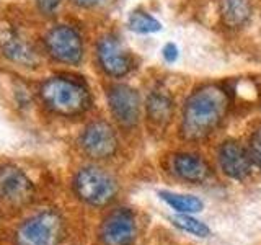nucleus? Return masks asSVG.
Wrapping results in <instances>:
<instances>
[{
  "instance_id": "f257e3e1",
  "label": "nucleus",
  "mask_w": 261,
  "mask_h": 245,
  "mask_svg": "<svg viewBox=\"0 0 261 245\" xmlns=\"http://www.w3.org/2000/svg\"><path fill=\"white\" fill-rule=\"evenodd\" d=\"M69 226L56 206H38L4 229L7 245H64Z\"/></svg>"
},
{
  "instance_id": "f03ea898",
  "label": "nucleus",
  "mask_w": 261,
  "mask_h": 245,
  "mask_svg": "<svg viewBox=\"0 0 261 245\" xmlns=\"http://www.w3.org/2000/svg\"><path fill=\"white\" fill-rule=\"evenodd\" d=\"M228 108V93L220 85H204L188 98L183 108L181 136L201 141L220 126Z\"/></svg>"
},
{
  "instance_id": "7ed1b4c3",
  "label": "nucleus",
  "mask_w": 261,
  "mask_h": 245,
  "mask_svg": "<svg viewBox=\"0 0 261 245\" xmlns=\"http://www.w3.org/2000/svg\"><path fill=\"white\" fill-rule=\"evenodd\" d=\"M41 206L39 188L23 167L12 162L0 163V212L5 223Z\"/></svg>"
},
{
  "instance_id": "20e7f679",
  "label": "nucleus",
  "mask_w": 261,
  "mask_h": 245,
  "mask_svg": "<svg viewBox=\"0 0 261 245\" xmlns=\"http://www.w3.org/2000/svg\"><path fill=\"white\" fill-rule=\"evenodd\" d=\"M39 96L49 111L64 118L80 116L92 105L87 87L69 77L47 79L41 85Z\"/></svg>"
},
{
  "instance_id": "39448f33",
  "label": "nucleus",
  "mask_w": 261,
  "mask_h": 245,
  "mask_svg": "<svg viewBox=\"0 0 261 245\" xmlns=\"http://www.w3.org/2000/svg\"><path fill=\"white\" fill-rule=\"evenodd\" d=\"M118 182L101 167L87 165L72 177L73 196L88 208H106L118 196Z\"/></svg>"
},
{
  "instance_id": "423d86ee",
  "label": "nucleus",
  "mask_w": 261,
  "mask_h": 245,
  "mask_svg": "<svg viewBox=\"0 0 261 245\" xmlns=\"http://www.w3.org/2000/svg\"><path fill=\"white\" fill-rule=\"evenodd\" d=\"M137 235V220L127 208L110 211L98 229V240L101 245H133Z\"/></svg>"
},
{
  "instance_id": "0eeeda50",
  "label": "nucleus",
  "mask_w": 261,
  "mask_h": 245,
  "mask_svg": "<svg viewBox=\"0 0 261 245\" xmlns=\"http://www.w3.org/2000/svg\"><path fill=\"white\" fill-rule=\"evenodd\" d=\"M80 147L87 157L93 160L111 159L118 152V134L106 121H93L80 136Z\"/></svg>"
},
{
  "instance_id": "6e6552de",
  "label": "nucleus",
  "mask_w": 261,
  "mask_h": 245,
  "mask_svg": "<svg viewBox=\"0 0 261 245\" xmlns=\"http://www.w3.org/2000/svg\"><path fill=\"white\" fill-rule=\"evenodd\" d=\"M44 44L56 61L64 64H79L84 56V43L77 30L59 24L46 35Z\"/></svg>"
},
{
  "instance_id": "1a4fd4ad",
  "label": "nucleus",
  "mask_w": 261,
  "mask_h": 245,
  "mask_svg": "<svg viewBox=\"0 0 261 245\" xmlns=\"http://www.w3.org/2000/svg\"><path fill=\"white\" fill-rule=\"evenodd\" d=\"M108 105L113 118L122 128H134L141 118V96L129 85H113L108 90Z\"/></svg>"
},
{
  "instance_id": "9d476101",
  "label": "nucleus",
  "mask_w": 261,
  "mask_h": 245,
  "mask_svg": "<svg viewBox=\"0 0 261 245\" xmlns=\"http://www.w3.org/2000/svg\"><path fill=\"white\" fill-rule=\"evenodd\" d=\"M96 56L101 69L111 77L126 76L133 67V59H130L126 47L113 35H106L98 41Z\"/></svg>"
},
{
  "instance_id": "9b49d317",
  "label": "nucleus",
  "mask_w": 261,
  "mask_h": 245,
  "mask_svg": "<svg viewBox=\"0 0 261 245\" xmlns=\"http://www.w3.org/2000/svg\"><path fill=\"white\" fill-rule=\"evenodd\" d=\"M219 165L222 172L233 180H245L251 174L253 160L250 157L248 149L237 142V141H225L219 147Z\"/></svg>"
},
{
  "instance_id": "f8f14e48",
  "label": "nucleus",
  "mask_w": 261,
  "mask_h": 245,
  "mask_svg": "<svg viewBox=\"0 0 261 245\" xmlns=\"http://www.w3.org/2000/svg\"><path fill=\"white\" fill-rule=\"evenodd\" d=\"M173 172L190 183H201L204 182L209 174V165L202 157L196 154H178L173 157Z\"/></svg>"
},
{
  "instance_id": "ddd939ff",
  "label": "nucleus",
  "mask_w": 261,
  "mask_h": 245,
  "mask_svg": "<svg viewBox=\"0 0 261 245\" xmlns=\"http://www.w3.org/2000/svg\"><path fill=\"white\" fill-rule=\"evenodd\" d=\"M220 15L228 28H239L250 20L251 7L247 0H222Z\"/></svg>"
},
{
  "instance_id": "4468645a",
  "label": "nucleus",
  "mask_w": 261,
  "mask_h": 245,
  "mask_svg": "<svg viewBox=\"0 0 261 245\" xmlns=\"http://www.w3.org/2000/svg\"><path fill=\"white\" fill-rule=\"evenodd\" d=\"M160 198L165 201L171 209L181 214H194L202 209V201L193 194H181V193H171V191H160Z\"/></svg>"
},
{
  "instance_id": "2eb2a0df",
  "label": "nucleus",
  "mask_w": 261,
  "mask_h": 245,
  "mask_svg": "<svg viewBox=\"0 0 261 245\" xmlns=\"http://www.w3.org/2000/svg\"><path fill=\"white\" fill-rule=\"evenodd\" d=\"M147 114L157 125H165L173 114V102L163 93H152L147 102Z\"/></svg>"
},
{
  "instance_id": "dca6fc26",
  "label": "nucleus",
  "mask_w": 261,
  "mask_h": 245,
  "mask_svg": "<svg viewBox=\"0 0 261 245\" xmlns=\"http://www.w3.org/2000/svg\"><path fill=\"white\" fill-rule=\"evenodd\" d=\"M4 51L8 59H12L18 64H33L36 61L35 51L30 47V44H24L18 38L8 39L4 46Z\"/></svg>"
},
{
  "instance_id": "f3484780",
  "label": "nucleus",
  "mask_w": 261,
  "mask_h": 245,
  "mask_svg": "<svg viewBox=\"0 0 261 245\" xmlns=\"http://www.w3.org/2000/svg\"><path fill=\"white\" fill-rule=\"evenodd\" d=\"M127 24H129V28L136 33H157L162 30L160 21H157L153 16H150L149 13H145L142 10H134L130 13Z\"/></svg>"
},
{
  "instance_id": "a211bd4d",
  "label": "nucleus",
  "mask_w": 261,
  "mask_h": 245,
  "mask_svg": "<svg viewBox=\"0 0 261 245\" xmlns=\"http://www.w3.org/2000/svg\"><path fill=\"white\" fill-rule=\"evenodd\" d=\"M171 220H173V224L179 229V231H183L186 234H191L194 237H207L209 235V227L196 217H193V214H181V212H178L175 217H171Z\"/></svg>"
},
{
  "instance_id": "6ab92c4d",
  "label": "nucleus",
  "mask_w": 261,
  "mask_h": 245,
  "mask_svg": "<svg viewBox=\"0 0 261 245\" xmlns=\"http://www.w3.org/2000/svg\"><path fill=\"white\" fill-rule=\"evenodd\" d=\"M248 152H250V157L253 160V165L261 168V126L250 137Z\"/></svg>"
},
{
  "instance_id": "aec40b11",
  "label": "nucleus",
  "mask_w": 261,
  "mask_h": 245,
  "mask_svg": "<svg viewBox=\"0 0 261 245\" xmlns=\"http://www.w3.org/2000/svg\"><path fill=\"white\" fill-rule=\"evenodd\" d=\"M163 57H165L168 62H175L178 57V47L173 43H168L163 47Z\"/></svg>"
},
{
  "instance_id": "412c9836",
  "label": "nucleus",
  "mask_w": 261,
  "mask_h": 245,
  "mask_svg": "<svg viewBox=\"0 0 261 245\" xmlns=\"http://www.w3.org/2000/svg\"><path fill=\"white\" fill-rule=\"evenodd\" d=\"M36 2H38L41 10L46 12V13H51L57 8V5H59L61 0H36Z\"/></svg>"
},
{
  "instance_id": "4be33fe9",
  "label": "nucleus",
  "mask_w": 261,
  "mask_h": 245,
  "mask_svg": "<svg viewBox=\"0 0 261 245\" xmlns=\"http://www.w3.org/2000/svg\"><path fill=\"white\" fill-rule=\"evenodd\" d=\"M72 2L80 7H90V5H95L98 0H72Z\"/></svg>"
},
{
  "instance_id": "5701e85b",
  "label": "nucleus",
  "mask_w": 261,
  "mask_h": 245,
  "mask_svg": "<svg viewBox=\"0 0 261 245\" xmlns=\"http://www.w3.org/2000/svg\"><path fill=\"white\" fill-rule=\"evenodd\" d=\"M4 223H5V219H4V216H2V212H0V234H2V232H4V229H5Z\"/></svg>"
}]
</instances>
